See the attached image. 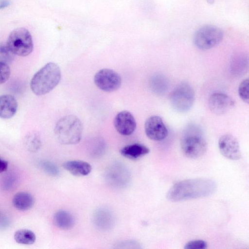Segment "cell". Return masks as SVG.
Returning a JSON list of instances; mask_svg holds the SVG:
<instances>
[{
	"label": "cell",
	"mask_w": 249,
	"mask_h": 249,
	"mask_svg": "<svg viewBox=\"0 0 249 249\" xmlns=\"http://www.w3.org/2000/svg\"><path fill=\"white\" fill-rule=\"evenodd\" d=\"M216 184L207 178L182 180L174 184L167 193V198L173 202L203 197L215 191Z\"/></svg>",
	"instance_id": "cell-1"
},
{
	"label": "cell",
	"mask_w": 249,
	"mask_h": 249,
	"mask_svg": "<svg viewBox=\"0 0 249 249\" xmlns=\"http://www.w3.org/2000/svg\"><path fill=\"white\" fill-rule=\"evenodd\" d=\"M61 76L59 66L54 63H48L34 74L30 83L31 89L36 95L46 94L58 85Z\"/></svg>",
	"instance_id": "cell-2"
},
{
	"label": "cell",
	"mask_w": 249,
	"mask_h": 249,
	"mask_svg": "<svg viewBox=\"0 0 249 249\" xmlns=\"http://www.w3.org/2000/svg\"><path fill=\"white\" fill-rule=\"evenodd\" d=\"M54 131L56 139L60 143L65 145L77 144L82 138V123L76 116L67 115L57 121Z\"/></svg>",
	"instance_id": "cell-3"
},
{
	"label": "cell",
	"mask_w": 249,
	"mask_h": 249,
	"mask_svg": "<svg viewBox=\"0 0 249 249\" xmlns=\"http://www.w3.org/2000/svg\"><path fill=\"white\" fill-rule=\"evenodd\" d=\"M6 45L15 55L21 56H26L30 54L34 47L30 33L23 27L18 28L11 32Z\"/></svg>",
	"instance_id": "cell-4"
},
{
	"label": "cell",
	"mask_w": 249,
	"mask_h": 249,
	"mask_svg": "<svg viewBox=\"0 0 249 249\" xmlns=\"http://www.w3.org/2000/svg\"><path fill=\"white\" fill-rule=\"evenodd\" d=\"M195 99V94L192 87L187 82H182L172 92L170 102L174 110L184 113L192 108Z\"/></svg>",
	"instance_id": "cell-5"
},
{
	"label": "cell",
	"mask_w": 249,
	"mask_h": 249,
	"mask_svg": "<svg viewBox=\"0 0 249 249\" xmlns=\"http://www.w3.org/2000/svg\"><path fill=\"white\" fill-rule=\"evenodd\" d=\"M223 37V32L221 29L214 25H205L195 32L193 42L198 49L207 50L218 45Z\"/></svg>",
	"instance_id": "cell-6"
},
{
	"label": "cell",
	"mask_w": 249,
	"mask_h": 249,
	"mask_svg": "<svg viewBox=\"0 0 249 249\" xmlns=\"http://www.w3.org/2000/svg\"><path fill=\"white\" fill-rule=\"evenodd\" d=\"M183 153L192 159L199 158L204 154L207 149V143L198 131L190 130L182 137L180 142Z\"/></svg>",
	"instance_id": "cell-7"
},
{
	"label": "cell",
	"mask_w": 249,
	"mask_h": 249,
	"mask_svg": "<svg viewBox=\"0 0 249 249\" xmlns=\"http://www.w3.org/2000/svg\"><path fill=\"white\" fill-rule=\"evenodd\" d=\"M94 82L100 89L111 92L118 89L122 84V78L119 74L109 69L99 71L94 75Z\"/></svg>",
	"instance_id": "cell-8"
},
{
	"label": "cell",
	"mask_w": 249,
	"mask_h": 249,
	"mask_svg": "<svg viewBox=\"0 0 249 249\" xmlns=\"http://www.w3.org/2000/svg\"><path fill=\"white\" fill-rule=\"evenodd\" d=\"M106 177L107 182L117 188L125 187L130 179L127 168L119 163H115L110 166L106 172Z\"/></svg>",
	"instance_id": "cell-9"
},
{
	"label": "cell",
	"mask_w": 249,
	"mask_h": 249,
	"mask_svg": "<svg viewBox=\"0 0 249 249\" xmlns=\"http://www.w3.org/2000/svg\"><path fill=\"white\" fill-rule=\"evenodd\" d=\"M145 133L151 140L160 141L168 135V131L161 118L159 116H152L148 118L144 124Z\"/></svg>",
	"instance_id": "cell-10"
},
{
	"label": "cell",
	"mask_w": 249,
	"mask_h": 249,
	"mask_svg": "<svg viewBox=\"0 0 249 249\" xmlns=\"http://www.w3.org/2000/svg\"><path fill=\"white\" fill-rule=\"evenodd\" d=\"M218 147L221 154L231 160H237L241 156L237 139L231 134H225L218 140Z\"/></svg>",
	"instance_id": "cell-11"
},
{
	"label": "cell",
	"mask_w": 249,
	"mask_h": 249,
	"mask_svg": "<svg viewBox=\"0 0 249 249\" xmlns=\"http://www.w3.org/2000/svg\"><path fill=\"white\" fill-rule=\"evenodd\" d=\"M235 104V102L232 98L220 92L212 94L208 102L210 109L216 115L226 113L234 107Z\"/></svg>",
	"instance_id": "cell-12"
},
{
	"label": "cell",
	"mask_w": 249,
	"mask_h": 249,
	"mask_svg": "<svg viewBox=\"0 0 249 249\" xmlns=\"http://www.w3.org/2000/svg\"><path fill=\"white\" fill-rule=\"evenodd\" d=\"M114 125L117 131L123 136L131 135L136 128V122L133 115L124 110L118 113L114 119Z\"/></svg>",
	"instance_id": "cell-13"
},
{
	"label": "cell",
	"mask_w": 249,
	"mask_h": 249,
	"mask_svg": "<svg viewBox=\"0 0 249 249\" xmlns=\"http://www.w3.org/2000/svg\"><path fill=\"white\" fill-rule=\"evenodd\" d=\"M115 217L109 210L100 208L97 209L93 215V222L99 230L107 231L110 229L114 225Z\"/></svg>",
	"instance_id": "cell-14"
},
{
	"label": "cell",
	"mask_w": 249,
	"mask_h": 249,
	"mask_svg": "<svg viewBox=\"0 0 249 249\" xmlns=\"http://www.w3.org/2000/svg\"><path fill=\"white\" fill-rule=\"evenodd\" d=\"M18 102L11 95L0 96V118L9 119L16 114L18 109Z\"/></svg>",
	"instance_id": "cell-15"
},
{
	"label": "cell",
	"mask_w": 249,
	"mask_h": 249,
	"mask_svg": "<svg viewBox=\"0 0 249 249\" xmlns=\"http://www.w3.org/2000/svg\"><path fill=\"white\" fill-rule=\"evenodd\" d=\"M63 168L73 176L82 177L88 175L91 171V166L83 160H70L64 162Z\"/></svg>",
	"instance_id": "cell-16"
},
{
	"label": "cell",
	"mask_w": 249,
	"mask_h": 249,
	"mask_svg": "<svg viewBox=\"0 0 249 249\" xmlns=\"http://www.w3.org/2000/svg\"><path fill=\"white\" fill-rule=\"evenodd\" d=\"M149 151V149L146 146L140 143H134L123 147L120 153L126 158L137 160L147 154Z\"/></svg>",
	"instance_id": "cell-17"
},
{
	"label": "cell",
	"mask_w": 249,
	"mask_h": 249,
	"mask_svg": "<svg viewBox=\"0 0 249 249\" xmlns=\"http://www.w3.org/2000/svg\"><path fill=\"white\" fill-rule=\"evenodd\" d=\"M53 222L55 226L62 230H69L75 223L73 215L66 210H59L54 214Z\"/></svg>",
	"instance_id": "cell-18"
},
{
	"label": "cell",
	"mask_w": 249,
	"mask_h": 249,
	"mask_svg": "<svg viewBox=\"0 0 249 249\" xmlns=\"http://www.w3.org/2000/svg\"><path fill=\"white\" fill-rule=\"evenodd\" d=\"M13 204L15 208L20 211H27L34 205L35 200L33 196L29 193L20 192L13 197Z\"/></svg>",
	"instance_id": "cell-19"
},
{
	"label": "cell",
	"mask_w": 249,
	"mask_h": 249,
	"mask_svg": "<svg viewBox=\"0 0 249 249\" xmlns=\"http://www.w3.org/2000/svg\"><path fill=\"white\" fill-rule=\"evenodd\" d=\"M14 238L15 241L20 244L32 245L36 240L34 232L28 229H20L15 232Z\"/></svg>",
	"instance_id": "cell-20"
},
{
	"label": "cell",
	"mask_w": 249,
	"mask_h": 249,
	"mask_svg": "<svg viewBox=\"0 0 249 249\" xmlns=\"http://www.w3.org/2000/svg\"><path fill=\"white\" fill-rule=\"evenodd\" d=\"M25 144L28 149L35 152L39 149L41 142L38 135L35 133H31L26 137Z\"/></svg>",
	"instance_id": "cell-21"
},
{
	"label": "cell",
	"mask_w": 249,
	"mask_h": 249,
	"mask_svg": "<svg viewBox=\"0 0 249 249\" xmlns=\"http://www.w3.org/2000/svg\"><path fill=\"white\" fill-rule=\"evenodd\" d=\"M14 54L10 50L6 44L0 43V62L8 64L14 58Z\"/></svg>",
	"instance_id": "cell-22"
},
{
	"label": "cell",
	"mask_w": 249,
	"mask_h": 249,
	"mask_svg": "<svg viewBox=\"0 0 249 249\" xmlns=\"http://www.w3.org/2000/svg\"><path fill=\"white\" fill-rule=\"evenodd\" d=\"M238 94L240 98L245 102H249V79L244 80L238 88Z\"/></svg>",
	"instance_id": "cell-23"
},
{
	"label": "cell",
	"mask_w": 249,
	"mask_h": 249,
	"mask_svg": "<svg viewBox=\"0 0 249 249\" xmlns=\"http://www.w3.org/2000/svg\"><path fill=\"white\" fill-rule=\"evenodd\" d=\"M41 166L44 171L50 175L56 176L59 174L58 167L54 163L49 161H43Z\"/></svg>",
	"instance_id": "cell-24"
},
{
	"label": "cell",
	"mask_w": 249,
	"mask_h": 249,
	"mask_svg": "<svg viewBox=\"0 0 249 249\" xmlns=\"http://www.w3.org/2000/svg\"><path fill=\"white\" fill-rule=\"evenodd\" d=\"M10 72L8 65L0 62V84L5 82L9 79Z\"/></svg>",
	"instance_id": "cell-25"
},
{
	"label": "cell",
	"mask_w": 249,
	"mask_h": 249,
	"mask_svg": "<svg viewBox=\"0 0 249 249\" xmlns=\"http://www.w3.org/2000/svg\"><path fill=\"white\" fill-rule=\"evenodd\" d=\"M207 247V243L202 240H195L189 241L184 247L185 249H204Z\"/></svg>",
	"instance_id": "cell-26"
},
{
	"label": "cell",
	"mask_w": 249,
	"mask_h": 249,
	"mask_svg": "<svg viewBox=\"0 0 249 249\" xmlns=\"http://www.w3.org/2000/svg\"><path fill=\"white\" fill-rule=\"evenodd\" d=\"M8 166V162L0 158V173H3L7 170Z\"/></svg>",
	"instance_id": "cell-27"
},
{
	"label": "cell",
	"mask_w": 249,
	"mask_h": 249,
	"mask_svg": "<svg viewBox=\"0 0 249 249\" xmlns=\"http://www.w3.org/2000/svg\"><path fill=\"white\" fill-rule=\"evenodd\" d=\"M10 4V0H1L0 1V9L8 7Z\"/></svg>",
	"instance_id": "cell-28"
},
{
	"label": "cell",
	"mask_w": 249,
	"mask_h": 249,
	"mask_svg": "<svg viewBox=\"0 0 249 249\" xmlns=\"http://www.w3.org/2000/svg\"><path fill=\"white\" fill-rule=\"evenodd\" d=\"M207 2L209 4H213L214 2V0H207Z\"/></svg>",
	"instance_id": "cell-29"
}]
</instances>
